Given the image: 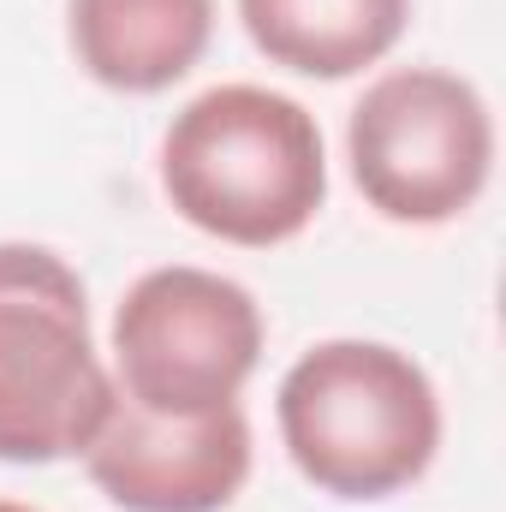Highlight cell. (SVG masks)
Wrapping results in <instances>:
<instances>
[{"mask_svg":"<svg viewBox=\"0 0 506 512\" xmlns=\"http://www.w3.org/2000/svg\"><path fill=\"white\" fill-rule=\"evenodd\" d=\"M161 185L191 227L227 245H280L310 227L328 191L316 114L256 84L203 90L167 126Z\"/></svg>","mask_w":506,"mask_h":512,"instance_id":"obj_1","label":"cell"},{"mask_svg":"<svg viewBox=\"0 0 506 512\" xmlns=\"http://www.w3.org/2000/svg\"><path fill=\"white\" fill-rule=\"evenodd\" d=\"M280 435L316 489L376 501L423 477L441 441V405L405 352L376 340H328L280 382Z\"/></svg>","mask_w":506,"mask_h":512,"instance_id":"obj_2","label":"cell"},{"mask_svg":"<svg viewBox=\"0 0 506 512\" xmlns=\"http://www.w3.org/2000/svg\"><path fill=\"white\" fill-rule=\"evenodd\" d=\"M108 405L78 274L42 245H0V459L84 453Z\"/></svg>","mask_w":506,"mask_h":512,"instance_id":"obj_3","label":"cell"},{"mask_svg":"<svg viewBox=\"0 0 506 512\" xmlns=\"http://www.w3.org/2000/svg\"><path fill=\"white\" fill-rule=\"evenodd\" d=\"M352 179L387 221H453L477 203L489 161H495V126L483 96L435 66L387 72L352 108Z\"/></svg>","mask_w":506,"mask_h":512,"instance_id":"obj_4","label":"cell"},{"mask_svg":"<svg viewBox=\"0 0 506 512\" xmlns=\"http://www.w3.org/2000/svg\"><path fill=\"white\" fill-rule=\"evenodd\" d=\"M262 358V316L239 280L209 268H155L114 316L120 393L155 417H203L233 405Z\"/></svg>","mask_w":506,"mask_h":512,"instance_id":"obj_5","label":"cell"},{"mask_svg":"<svg viewBox=\"0 0 506 512\" xmlns=\"http://www.w3.org/2000/svg\"><path fill=\"white\" fill-rule=\"evenodd\" d=\"M84 459L96 489L131 512H215L239 495L251 471V423L239 405L203 417H155L114 393Z\"/></svg>","mask_w":506,"mask_h":512,"instance_id":"obj_6","label":"cell"},{"mask_svg":"<svg viewBox=\"0 0 506 512\" xmlns=\"http://www.w3.org/2000/svg\"><path fill=\"white\" fill-rule=\"evenodd\" d=\"M209 0H72V48L108 90H167L209 48Z\"/></svg>","mask_w":506,"mask_h":512,"instance_id":"obj_7","label":"cell"},{"mask_svg":"<svg viewBox=\"0 0 506 512\" xmlns=\"http://www.w3.org/2000/svg\"><path fill=\"white\" fill-rule=\"evenodd\" d=\"M239 12L274 66L352 78L399 42L411 0H239Z\"/></svg>","mask_w":506,"mask_h":512,"instance_id":"obj_8","label":"cell"},{"mask_svg":"<svg viewBox=\"0 0 506 512\" xmlns=\"http://www.w3.org/2000/svg\"><path fill=\"white\" fill-rule=\"evenodd\" d=\"M0 512H30V507H18V501H0Z\"/></svg>","mask_w":506,"mask_h":512,"instance_id":"obj_9","label":"cell"}]
</instances>
